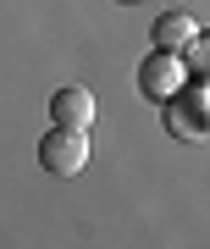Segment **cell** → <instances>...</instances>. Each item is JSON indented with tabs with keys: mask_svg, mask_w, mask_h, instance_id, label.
Wrapping results in <instances>:
<instances>
[{
	"mask_svg": "<svg viewBox=\"0 0 210 249\" xmlns=\"http://www.w3.org/2000/svg\"><path fill=\"white\" fill-rule=\"evenodd\" d=\"M50 122H67V127H88L94 122V94L83 83H67V89L50 94Z\"/></svg>",
	"mask_w": 210,
	"mask_h": 249,
	"instance_id": "cell-4",
	"label": "cell"
},
{
	"mask_svg": "<svg viewBox=\"0 0 210 249\" xmlns=\"http://www.w3.org/2000/svg\"><path fill=\"white\" fill-rule=\"evenodd\" d=\"M122 6H127V0H122Z\"/></svg>",
	"mask_w": 210,
	"mask_h": 249,
	"instance_id": "cell-7",
	"label": "cell"
},
{
	"mask_svg": "<svg viewBox=\"0 0 210 249\" xmlns=\"http://www.w3.org/2000/svg\"><path fill=\"white\" fill-rule=\"evenodd\" d=\"M188 61V78H210V34H193V45L183 50Z\"/></svg>",
	"mask_w": 210,
	"mask_h": 249,
	"instance_id": "cell-6",
	"label": "cell"
},
{
	"mask_svg": "<svg viewBox=\"0 0 210 249\" xmlns=\"http://www.w3.org/2000/svg\"><path fill=\"white\" fill-rule=\"evenodd\" d=\"M160 122H166V133L172 139H210V116L199 111V100H188L183 89H177L172 100H160Z\"/></svg>",
	"mask_w": 210,
	"mask_h": 249,
	"instance_id": "cell-3",
	"label": "cell"
},
{
	"mask_svg": "<svg viewBox=\"0 0 210 249\" xmlns=\"http://www.w3.org/2000/svg\"><path fill=\"white\" fill-rule=\"evenodd\" d=\"M139 89L149 100H172L177 89H188V61H183V50H149L144 61H139Z\"/></svg>",
	"mask_w": 210,
	"mask_h": 249,
	"instance_id": "cell-2",
	"label": "cell"
},
{
	"mask_svg": "<svg viewBox=\"0 0 210 249\" xmlns=\"http://www.w3.org/2000/svg\"><path fill=\"white\" fill-rule=\"evenodd\" d=\"M193 34H199V28H193L188 11H166V17H155V28H149V39H155L160 50H188Z\"/></svg>",
	"mask_w": 210,
	"mask_h": 249,
	"instance_id": "cell-5",
	"label": "cell"
},
{
	"mask_svg": "<svg viewBox=\"0 0 210 249\" xmlns=\"http://www.w3.org/2000/svg\"><path fill=\"white\" fill-rule=\"evenodd\" d=\"M39 166L50 172V178H78L88 166V127L50 122V133L39 139Z\"/></svg>",
	"mask_w": 210,
	"mask_h": 249,
	"instance_id": "cell-1",
	"label": "cell"
}]
</instances>
